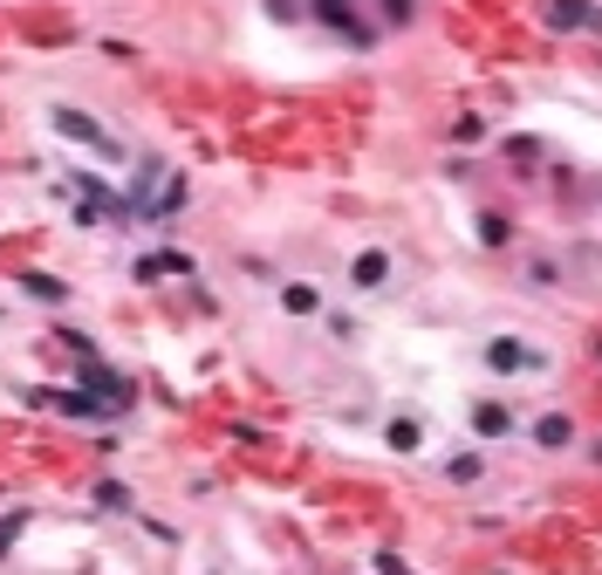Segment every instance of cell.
Here are the masks:
<instances>
[{"mask_svg":"<svg viewBox=\"0 0 602 575\" xmlns=\"http://www.w3.org/2000/svg\"><path fill=\"white\" fill-rule=\"evenodd\" d=\"M480 363H486L493 377H534V371H547V356L528 343V336H486Z\"/></svg>","mask_w":602,"mask_h":575,"instance_id":"cell-1","label":"cell"},{"mask_svg":"<svg viewBox=\"0 0 602 575\" xmlns=\"http://www.w3.org/2000/svg\"><path fill=\"white\" fill-rule=\"evenodd\" d=\"M575 438H582V432H575L568 411H541L534 425H528V446H534V453H568Z\"/></svg>","mask_w":602,"mask_h":575,"instance_id":"cell-2","label":"cell"},{"mask_svg":"<svg viewBox=\"0 0 602 575\" xmlns=\"http://www.w3.org/2000/svg\"><path fill=\"white\" fill-rule=\"evenodd\" d=\"M514 213H507V206H486V213H473V240L486 247V254H500V247H514Z\"/></svg>","mask_w":602,"mask_h":575,"instance_id":"cell-3","label":"cell"},{"mask_svg":"<svg viewBox=\"0 0 602 575\" xmlns=\"http://www.w3.org/2000/svg\"><path fill=\"white\" fill-rule=\"evenodd\" d=\"M350 288H356V295H377V288H390V254H383V247H363V254L350 260Z\"/></svg>","mask_w":602,"mask_h":575,"instance_id":"cell-4","label":"cell"},{"mask_svg":"<svg viewBox=\"0 0 602 575\" xmlns=\"http://www.w3.org/2000/svg\"><path fill=\"white\" fill-rule=\"evenodd\" d=\"M465 418H473V432L493 438V446H500V438H514V411H507L500 398H473V411H465Z\"/></svg>","mask_w":602,"mask_h":575,"instance_id":"cell-5","label":"cell"},{"mask_svg":"<svg viewBox=\"0 0 602 575\" xmlns=\"http://www.w3.org/2000/svg\"><path fill=\"white\" fill-rule=\"evenodd\" d=\"M541 21H547L555 35H575V28H589V21H595V0H547Z\"/></svg>","mask_w":602,"mask_h":575,"instance_id":"cell-6","label":"cell"},{"mask_svg":"<svg viewBox=\"0 0 602 575\" xmlns=\"http://www.w3.org/2000/svg\"><path fill=\"white\" fill-rule=\"evenodd\" d=\"M281 308H287V316H308V322H316V316H322V295H316L308 281H287V288H281Z\"/></svg>","mask_w":602,"mask_h":575,"instance_id":"cell-7","label":"cell"},{"mask_svg":"<svg viewBox=\"0 0 602 575\" xmlns=\"http://www.w3.org/2000/svg\"><path fill=\"white\" fill-rule=\"evenodd\" d=\"M445 480H452V486H480L486 480V453H452V459H445Z\"/></svg>","mask_w":602,"mask_h":575,"instance_id":"cell-8","label":"cell"},{"mask_svg":"<svg viewBox=\"0 0 602 575\" xmlns=\"http://www.w3.org/2000/svg\"><path fill=\"white\" fill-rule=\"evenodd\" d=\"M383 446H390V453H417V446H425V425H417V418H390V425H383Z\"/></svg>","mask_w":602,"mask_h":575,"instance_id":"cell-9","label":"cell"},{"mask_svg":"<svg viewBox=\"0 0 602 575\" xmlns=\"http://www.w3.org/2000/svg\"><path fill=\"white\" fill-rule=\"evenodd\" d=\"M528 288H562V260L555 254H534L528 260Z\"/></svg>","mask_w":602,"mask_h":575,"instance_id":"cell-10","label":"cell"},{"mask_svg":"<svg viewBox=\"0 0 602 575\" xmlns=\"http://www.w3.org/2000/svg\"><path fill=\"white\" fill-rule=\"evenodd\" d=\"M377 21H383V28H411V21H417V0H377Z\"/></svg>","mask_w":602,"mask_h":575,"instance_id":"cell-11","label":"cell"},{"mask_svg":"<svg viewBox=\"0 0 602 575\" xmlns=\"http://www.w3.org/2000/svg\"><path fill=\"white\" fill-rule=\"evenodd\" d=\"M507 165H541V144L534 138H507Z\"/></svg>","mask_w":602,"mask_h":575,"instance_id":"cell-12","label":"cell"},{"mask_svg":"<svg viewBox=\"0 0 602 575\" xmlns=\"http://www.w3.org/2000/svg\"><path fill=\"white\" fill-rule=\"evenodd\" d=\"M377 575H411V562L398 555V548H383V555H377Z\"/></svg>","mask_w":602,"mask_h":575,"instance_id":"cell-13","label":"cell"},{"mask_svg":"<svg viewBox=\"0 0 602 575\" xmlns=\"http://www.w3.org/2000/svg\"><path fill=\"white\" fill-rule=\"evenodd\" d=\"M452 138H459V144H486V124H480V117H465V124L452 130Z\"/></svg>","mask_w":602,"mask_h":575,"instance_id":"cell-14","label":"cell"},{"mask_svg":"<svg viewBox=\"0 0 602 575\" xmlns=\"http://www.w3.org/2000/svg\"><path fill=\"white\" fill-rule=\"evenodd\" d=\"M595 466H602V438H595Z\"/></svg>","mask_w":602,"mask_h":575,"instance_id":"cell-15","label":"cell"},{"mask_svg":"<svg viewBox=\"0 0 602 575\" xmlns=\"http://www.w3.org/2000/svg\"><path fill=\"white\" fill-rule=\"evenodd\" d=\"M595 356H602V343H595Z\"/></svg>","mask_w":602,"mask_h":575,"instance_id":"cell-16","label":"cell"}]
</instances>
